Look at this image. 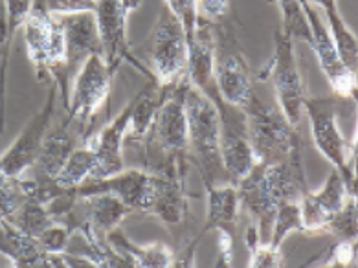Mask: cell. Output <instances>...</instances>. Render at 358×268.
Instances as JSON below:
<instances>
[{
	"mask_svg": "<svg viewBox=\"0 0 358 268\" xmlns=\"http://www.w3.org/2000/svg\"><path fill=\"white\" fill-rule=\"evenodd\" d=\"M219 232V258L215 267H231L234 259V232L230 230H217Z\"/></svg>",
	"mask_w": 358,
	"mask_h": 268,
	"instance_id": "cell-33",
	"label": "cell"
},
{
	"mask_svg": "<svg viewBox=\"0 0 358 268\" xmlns=\"http://www.w3.org/2000/svg\"><path fill=\"white\" fill-rule=\"evenodd\" d=\"M248 252H250V259H248V267L252 268H275L283 267V255H281V248H272L268 243H250L246 244Z\"/></svg>",
	"mask_w": 358,
	"mask_h": 268,
	"instance_id": "cell-27",
	"label": "cell"
},
{
	"mask_svg": "<svg viewBox=\"0 0 358 268\" xmlns=\"http://www.w3.org/2000/svg\"><path fill=\"white\" fill-rule=\"evenodd\" d=\"M189 78L173 88L152 118L143 138L133 147L138 149L143 169L164 176L186 178L187 167V120L186 90Z\"/></svg>",
	"mask_w": 358,
	"mask_h": 268,
	"instance_id": "cell-2",
	"label": "cell"
},
{
	"mask_svg": "<svg viewBox=\"0 0 358 268\" xmlns=\"http://www.w3.org/2000/svg\"><path fill=\"white\" fill-rule=\"evenodd\" d=\"M358 215H357V197H349L342 210L333 215L329 220L325 232L340 235V239H353L358 234Z\"/></svg>",
	"mask_w": 358,
	"mask_h": 268,
	"instance_id": "cell-25",
	"label": "cell"
},
{
	"mask_svg": "<svg viewBox=\"0 0 358 268\" xmlns=\"http://www.w3.org/2000/svg\"><path fill=\"white\" fill-rule=\"evenodd\" d=\"M107 241L113 244V248L129 259L133 267L138 268H169L175 267V252L162 243L136 244L123 234L122 230L114 228L107 234Z\"/></svg>",
	"mask_w": 358,
	"mask_h": 268,
	"instance_id": "cell-18",
	"label": "cell"
},
{
	"mask_svg": "<svg viewBox=\"0 0 358 268\" xmlns=\"http://www.w3.org/2000/svg\"><path fill=\"white\" fill-rule=\"evenodd\" d=\"M46 10L52 15H72V13H94L96 0H45Z\"/></svg>",
	"mask_w": 358,
	"mask_h": 268,
	"instance_id": "cell-31",
	"label": "cell"
},
{
	"mask_svg": "<svg viewBox=\"0 0 358 268\" xmlns=\"http://www.w3.org/2000/svg\"><path fill=\"white\" fill-rule=\"evenodd\" d=\"M113 78L114 72L108 69L101 55H90L74 76L66 114L76 127L83 132L85 138L94 118L98 116L103 105H107L113 88Z\"/></svg>",
	"mask_w": 358,
	"mask_h": 268,
	"instance_id": "cell-8",
	"label": "cell"
},
{
	"mask_svg": "<svg viewBox=\"0 0 358 268\" xmlns=\"http://www.w3.org/2000/svg\"><path fill=\"white\" fill-rule=\"evenodd\" d=\"M96 22H98L99 39L103 48V59L108 69L116 73L123 61L133 63L138 70L149 79L152 78L151 70L145 69L138 59H134L127 37V10L122 0H96Z\"/></svg>",
	"mask_w": 358,
	"mask_h": 268,
	"instance_id": "cell-14",
	"label": "cell"
},
{
	"mask_svg": "<svg viewBox=\"0 0 358 268\" xmlns=\"http://www.w3.org/2000/svg\"><path fill=\"white\" fill-rule=\"evenodd\" d=\"M123 6H125V10H127V13L131 15L133 11H136L140 6H142V0H122Z\"/></svg>",
	"mask_w": 358,
	"mask_h": 268,
	"instance_id": "cell-34",
	"label": "cell"
},
{
	"mask_svg": "<svg viewBox=\"0 0 358 268\" xmlns=\"http://www.w3.org/2000/svg\"><path fill=\"white\" fill-rule=\"evenodd\" d=\"M236 185L241 208L252 215L261 243H270L280 206L299 202L309 191L301 155L275 164H255L254 169Z\"/></svg>",
	"mask_w": 358,
	"mask_h": 268,
	"instance_id": "cell-1",
	"label": "cell"
},
{
	"mask_svg": "<svg viewBox=\"0 0 358 268\" xmlns=\"http://www.w3.org/2000/svg\"><path fill=\"white\" fill-rule=\"evenodd\" d=\"M325 267H357V237L353 239H340L329 250Z\"/></svg>",
	"mask_w": 358,
	"mask_h": 268,
	"instance_id": "cell-28",
	"label": "cell"
},
{
	"mask_svg": "<svg viewBox=\"0 0 358 268\" xmlns=\"http://www.w3.org/2000/svg\"><path fill=\"white\" fill-rule=\"evenodd\" d=\"M11 223L19 230H22L24 234L31 235V237H39V234L45 228H48L52 223H55L54 217L48 213L45 204L34 202V200H24L19 210L13 213Z\"/></svg>",
	"mask_w": 358,
	"mask_h": 268,
	"instance_id": "cell-23",
	"label": "cell"
},
{
	"mask_svg": "<svg viewBox=\"0 0 358 268\" xmlns=\"http://www.w3.org/2000/svg\"><path fill=\"white\" fill-rule=\"evenodd\" d=\"M57 96H59L57 85L52 81L45 105L31 118L30 123L22 129V132L11 143L10 149L0 156V173L2 175L19 178L34 166V162L37 160L41 153V147H43V141H45L46 134L52 127V122H54Z\"/></svg>",
	"mask_w": 358,
	"mask_h": 268,
	"instance_id": "cell-12",
	"label": "cell"
},
{
	"mask_svg": "<svg viewBox=\"0 0 358 268\" xmlns=\"http://www.w3.org/2000/svg\"><path fill=\"white\" fill-rule=\"evenodd\" d=\"M206 226H204V230L199 235L202 237L210 230H230V232H234V226L237 223V215H239L241 210L237 185L234 182L210 185V188H206Z\"/></svg>",
	"mask_w": 358,
	"mask_h": 268,
	"instance_id": "cell-19",
	"label": "cell"
},
{
	"mask_svg": "<svg viewBox=\"0 0 358 268\" xmlns=\"http://www.w3.org/2000/svg\"><path fill=\"white\" fill-rule=\"evenodd\" d=\"M35 0H4L6 11H8V24H10V35H13L19 28H22L26 17L30 13Z\"/></svg>",
	"mask_w": 358,
	"mask_h": 268,
	"instance_id": "cell-32",
	"label": "cell"
},
{
	"mask_svg": "<svg viewBox=\"0 0 358 268\" xmlns=\"http://www.w3.org/2000/svg\"><path fill=\"white\" fill-rule=\"evenodd\" d=\"M136 99L138 94H134V98L123 107L122 113L114 118L113 122L105 125L99 132H96L94 136H87L83 140L87 146L92 147L96 156H98V167H96L94 178H105V176L116 175L122 169H125V164H123V141L127 136Z\"/></svg>",
	"mask_w": 358,
	"mask_h": 268,
	"instance_id": "cell-16",
	"label": "cell"
},
{
	"mask_svg": "<svg viewBox=\"0 0 358 268\" xmlns=\"http://www.w3.org/2000/svg\"><path fill=\"white\" fill-rule=\"evenodd\" d=\"M320 11H324L325 19H327V28L331 31V37L334 41V46L338 50V55L342 59V63L345 64V69L349 72L357 73L358 69V41L357 35L342 19V15L338 11L336 0L334 2H327Z\"/></svg>",
	"mask_w": 358,
	"mask_h": 268,
	"instance_id": "cell-20",
	"label": "cell"
},
{
	"mask_svg": "<svg viewBox=\"0 0 358 268\" xmlns=\"http://www.w3.org/2000/svg\"><path fill=\"white\" fill-rule=\"evenodd\" d=\"M24 43L39 81H57L64 64L63 28L55 15L46 10L45 0H35L26 17Z\"/></svg>",
	"mask_w": 358,
	"mask_h": 268,
	"instance_id": "cell-7",
	"label": "cell"
},
{
	"mask_svg": "<svg viewBox=\"0 0 358 268\" xmlns=\"http://www.w3.org/2000/svg\"><path fill=\"white\" fill-rule=\"evenodd\" d=\"M196 17L210 24H219L230 15L231 0H195Z\"/></svg>",
	"mask_w": 358,
	"mask_h": 268,
	"instance_id": "cell-29",
	"label": "cell"
},
{
	"mask_svg": "<svg viewBox=\"0 0 358 268\" xmlns=\"http://www.w3.org/2000/svg\"><path fill=\"white\" fill-rule=\"evenodd\" d=\"M164 4L178 17V20L182 22L184 29H186L187 41L192 39L193 31H195L196 20H199V17H196L195 0H164Z\"/></svg>",
	"mask_w": 358,
	"mask_h": 268,
	"instance_id": "cell-30",
	"label": "cell"
},
{
	"mask_svg": "<svg viewBox=\"0 0 358 268\" xmlns=\"http://www.w3.org/2000/svg\"><path fill=\"white\" fill-rule=\"evenodd\" d=\"M215 103L221 122V158L228 181L237 184L257 164L248 134V122L243 108L234 107L221 98L219 90L208 94Z\"/></svg>",
	"mask_w": 358,
	"mask_h": 268,
	"instance_id": "cell-10",
	"label": "cell"
},
{
	"mask_svg": "<svg viewBox=\"0 0 358 268\" xmlns=\"http://www.w3.org/2000/svg\"><path fill=\"white\" fill-rule=\"evenodd\" d=\"M290 232H301L303 234L299 202H287V204L280 206V210H278V213L274 217L272 235H270L268 244L272 248H281V244L289 237Z\"/></svg>",
	"mask_w": 358,
	"mask_h": 268,
	"instance_id": "cell-24",
	"label": "cell"
},
{
	"mask_svg": "<svg viewBox=\"0 0 358 268\" xmlns=\"http://www.w3.org/2000/svg\"><path fill=\"white\" fill-rule=\"evenodd\" d=\"M270 78L274 85L275 103L285 118L298 127L303 118V79L296 59L294 41L280 28L274 34V55L270 63Z\"/></svg>",
	"mask_w": 358,
	"mask_h": 268,
	"instance_id": "cell-11",
	"label": "cell"
},
{
	"mask_svg": "<svg viewBox=\"0 0 358 268\" xmlns=\"http://www.w3.org/2000/svg\"><path fill=\"white\" fill-rule=\"evenodd\" d=\"M70 235H72V230L69 225L64 223H52L48 228H45L39 234L37 241L46 252L50 254H64L66 252V246H69Z\"/></svg>",
	"mask_w": 358,
	"mask_h": 268,
	"instance_id": "cell-26",
	"label": "cell"
},
{
	"mask_svg": "<svg viewBox=\"0 0 358 268\" xmlns=\"http://www.w3.org/2000/svg\"><path fill=\"white\" fill-rule=\"evenodd\" d=\"M213 34H215L213 73H215L219 94L226 103L245 108L257 94L252 83L250 69L230 29H224L219 22V24H213Z\"/></svg>",
	"mask_w": 358,
	"mask_h": 268,
	"instance_id": "cell-9",
	"label": "cell"
},
{
	"mask_svg": "<svg viewBox=\"0 0 358 268\" xmlns=\"http://www.w3.org/2000/svg\"><path fill=\"white\" fill-rule=\"evenodd\" d=\"M187 162L199 171L204 188L228 181L221 158V122L215 103L189 83L186 90Z\"/></svg>",
	"mask_w": 358,
	"mask_h": 268,
	"instance_id": "cell-3",
	"label": "cell"
},
{
	"mask_svg": "<svg viewBox=\"0 0 358 268\" xmlns=\"http://www.w3.org/2000/svg\"><path fill=\"white\" fill-rule=\"evenodd\" d=\"M96 167H98V156L94 153V149L87 143H79L74 149V153L70 155L63 169L59 171V175L55 178V184L70 190V188H78L79 184H83L85 181L94 178L96 175Z\"/></svg>",
	"mask_w": 358,
	"mask_h": 268,
	"instance_id": "cell-21",
	"label": "cell"
},
{
	"mask_svg": "<svg viewBox=\"0 0 358 268\" xmlns=\"http://www.w3.org/2000/svg\"><path fill=\"white\" fill-rule=\"evenodd\" d=\"M278 2L281 11V31L289 35L294 43L310 44L313 35L301 0H278Z\"/></svg>",
	"mask_w": 358,
	"mask_h": 268,
	"instance_id": "cell-22",
	"label": "cell"
},
{
	"mask_svg": "<svg viewBox=\"0 0 358 268\" xmlns=\"http://www.w3.org/2000/svg\"><path fill=\"white\" fill-rule=\"evenodd\" d=\"M248 134L257 164H275L301 155V138L280 107L255 94L245 108Z\"/></svg>",
	"mask_w": 358,
	"mask_h": 268,
	"instance_id": "cell-5",
	"label": "cell"
},
{
	"mask_svg": "<svg viewBox=\"0 0 358 268\" xmlns=\"http://www.w3.org/2000/svg\"><path fill=\"white\" fill-rule=\"evenodd\" d=\"M79 138L85 140L83 132L76 127L74 122L66 114L59 125H55L54 129L50 127L37 160L24 175H30L39 181H55L70 155L79 146Z\"/></svg>",
	"mask_w": 358,
	"mask_h": 268,
	"instance_id": "cell-17",
	"label": "cell"
},
{
	"mask_svg": "<svg viewBox=\"0 0 358 268\" xmlns=\"http://www.w3.org/2000/svg\"><path fill=\"white\" fill-rule=\"evenodd\" d=\"M148 54L151 61L149 70L162 87H175L189 78V46L186 29L166 4L162 6L157 24L152 28Z\"/></svg>",
	"mask_w": 358,
	"mask_h": 268,
	"instance_id": "cell-6",
	"label": "cell"
},
{
	"mask_svg": "<svg viewBox=\"0 0 358 268\" xmlns=\"http://www.w3.org/2000/svg\"><path fill=\"white\" fill-rule=\"evenodd\" d=\"M349 197L353 195L348 191V185L343 182L342 175L336 169H333L322 190L316 191V193L309 190L299 199V213H301L303 234L325 232L329 220L333 219L336 211L342 210V206L348 202Z\"/></svg>",
	"mask_w": 358,
	"mask_h": 268,
	"instance_id": "cell-15",
	"label": "cell"
},
{
	"mask_svg": "<svg viewBox=\"0 0 358 268\" xmlns=\"http://www.w3.org/2000/svg\"><path fill=\"white\" fill-rule=\"evenodd\" d=\"M301 4H303L305 15H307L310 26V35H313L309 46L318 57L320 69L325 73L334 96L355 103V99H357V73L349 72L345 64L342 63L338 50H336L333 37H331V31L324 24L320 11L305 0H301Z\"/></svg>",
	"mask_w": 358,
	"mask_h": 268,
	"instance_id": "cell-13",
	"label": "cell"
},
{
	"mask_svg": "<svg viewBox=\"0 0 358 268\" xmlns=\"http://www.w3.org/2000/svg\"><path fill=\"white\" fill-rule=\"evenodd\" d=\"M338 96H320V98H305L303 113L309 116L310 136L314 147L325 160L342 175L348 191L357 197V146L345 141L338 127L336 118L340 114Z\"/></svg>",
	"mask_w": 358,
	"mask_h": 268,
	"instance_id": "cell-4",
	"label": "cell"
}]
</instances>
